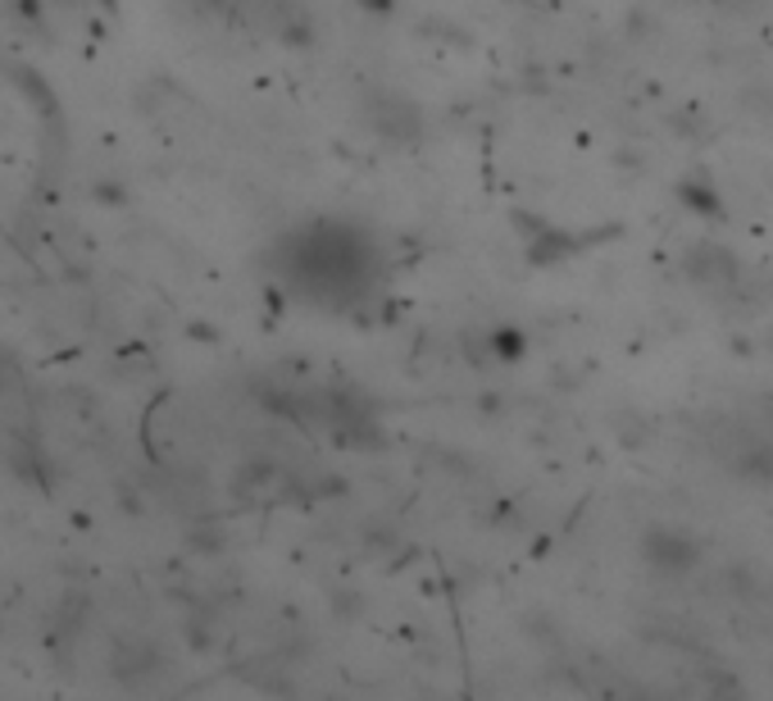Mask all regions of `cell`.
I'll return each mask as SVG.
<instances>
[{
    "label": "cell",
    "mask_w": 773,
    "mask_h": 701,
    "mask_svg": "<svg viewBox=\"0 0 773 701\" xmlns=\"http://www.w3.org/2000/svg\"><path fill=\"white\" fill-rule=\"evenodd\" d=\"M646 565H656L664 574H683L701 561V546L687 538V533H673V529H656L651 538H646Z\"/></svg>",
    "instance_id": "cell-1"
}]
</instances>
